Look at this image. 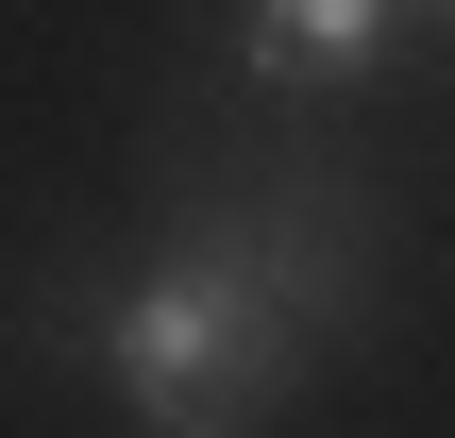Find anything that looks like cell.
<instances>
[{
  "label": "cell",
  "instance_id": "1",
  "mask_svg": "<svg viewBox=\"0 0 455 438\" xmlns=\"http://www.w3.org/2000/svg\"><path fill=\"white\" fill-rule=\"evenodd\" d=\"M304 304L236 253V236H203V253H169L135 304H101V371H118V405L152 438H253L304 405Z\"/></svg>",
  "mask_w": 455,
  "mask_h": 438
},
{
  "label": "cell",
  "instance_id": "2",
  "mask_svg": "<svg viewBox=\"0 0 455 438\" xmlns=\"http://www.w3.org/2000/svg\"><path fill=\"white\" fill-rule=\"evenodd\" d=\"M405 0H236V51L253 68H371Z\"/></svg>",
  "mask_w": 455,
  "mask_h": 438
}]
</instances>
